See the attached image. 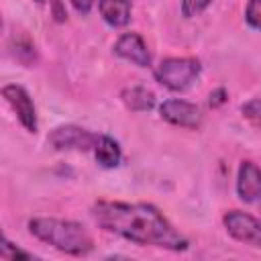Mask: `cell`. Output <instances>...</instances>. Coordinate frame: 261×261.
I'll return each instance as SVG.
<instances>
[{
  "label": "cell",
  "mask_w": 261,
  "mask_h": 261,
  "mask_svg": "<svg viewBox=\"0 0 261 261\" xmlns=\"http://www.w3.org/2000/svg\"><path fill=\"white\" fill-rule=\"evenodd\" d=\"M92 214L104 230L114 232L137 245H153L171 251H181L188 247L186 239L151 204H124L102 200L94 204Z\"/></svg>",
  "instance_id": "obj_1"
},
{
  "label": "cell",
  "mask_w": 261,
  "mask_h": 261,
  "mask_svg": "<svg viewBox=\"0 0 261 261\" xmlns=\"http://www.w3.org/2000/svg\"><path fill=\"white\" fill-rule=\"evenodd\" d=\"M31 234L39 241L69 253V255H84L92 249L90 232L73 220H59V218H33L29 222Z\"/></svg>",
  "instance_id": "obj_2"
},
{
  "label": "cell",
  "mask_w": 261,
  "mask_h": 261,
  "mask_svg": "<svg viewBox=\"0 0 261 261\" xmlns=\"http://www.w3.org/2000/svg\"><path fill=\"white\" fill-rule=\"evenodd\" d=\"M200 73V61L194 57H169L163 59L157 69H155V77L161 86L179 92L186 90Z\"/></svg>",
  "instance_id": "obj_3"
},
{
  "label": "cell",
  "mask_w": 261,
  "mask_h": 261,
  "mask_svg": "<svg viewBox=\"0 0 261 261\" xmlns=\"http://www.w3.org/2000/svg\"><path fill=\"white\" fill-rule=\"evenodd\" d=\"M98 139L100 137L96 133H90V130L75 126V124L57 126L47 137L49 145L57 151H90L96 147Z\"/></svg>",
  "instance_id": "obj_4"
},
{
  "label": "cell",
  "mask_w": 261,
  "mask_h": 261,
  "mask_svg": "<svg viewBox=\"0 0 261 261\" xmlns=\"http://www.w3.org/2000/svg\"><path fill=\"white\" fill-rule=\"evenodd\" d=\"M224 226L232 239L245 245L261 247V222L251 214H245L241 210H230L224 214Z\"/></svg>",
  "instance_id": "obj_5"
},
{
  "label": "cell",
  "mask_w": 261,
  "mask_h": 261,
  "mask_svg": "<svg viewBox=\"0 0 261 261\" xmlns=\"http://www.w3.org/2000/svg\"><path fill=\"white\" fill-rule=\"evenodd\" d=\"M2 98L10 104V108L16 112L20 124L29 130V133H37V112H35V104L31 100V96L27 94V90L22 86L16 84H8L2 88Z\"/></svg>",
  "instance_id": "obj_6"
},
{
  "label": "cell",
  "mask_w": 261,
  "mask_h": 261,
  "mask_svg": "<svg viewBox=\"0 0 261 261\" xmlns=\"http://www.w3.org/2000/svg\"><path fill=\"white\" fill-rule=\"evenodd\" d=\"M159 114L163 120L175 126H184V128H198L202 124L200 108L186 100H165L159 106Z\"/></svg>",
  "instance_id": "obj_7"
},
{
  "label": "cell",
  "mask_w": 261,
  "mask_h": 261,
  "mask_svg": "<svg viewBox=\"0 0 261 261\" xmlns=\"http://www.w3.org/2000/svg\"><path fill=\"white\" fill-rule=\"evenodd\" d=\"M114 53L128 59L130 63L139 67H149L151 65V53L139 33H124L116 43H114Z\"/></svg>",
  "instance_id": "obj_8"
},
{
  "label": "cell",
  "mask_w": 261,
  "mask_h": 261,
  "mask_svg": "<svg viewBox=\"0 0 261 261\" xmlns=\"http://www.w3.org/2000/svg\"><path fill=\"white\" fill-rule=\"evenodd\" d=\"M237 192L243 202H261V169L251 163L243 161L239 167V179H237Z\"/></svg>",
  "instance_id": "obj_9"
},
{
  "label": "cell",
  "mask_w": 261,
  "mask_h": 261,
  "mask_svg": "<svg viewBox=\"0 0 261 261\" xmlns=\"http://www.w3.org/2000/svg\"><path fill=\"white\" fill-rule=\"evenodd\" d=\"M98 10L110 27H124L130 20V0H100Z\"/></svg>",
  "instance_id": "obj_10"
},
{
  "label": "cell",
  "mask_w": 261,
  "mask_h": 261,
  "mask_svg": "<svg viewBox=\"0 0 261 261\" xmlns=\"http://www.w3.org/2000/svg\"><path fill=\"white\" fill-rule=\"evenodd\" d=\"M122 102L128 110H135V112H147L155 106V96L151 90L143 88V86H133V88H126L122 90Z\"/></svg>",
  "instance_id": "obj_11"
},
{
  "label": "cell",
  "mask_w": 261,
  "mask_h": 261,
  "mask_svg": "<svg viewBox=\"0 0 261 261\" xmlns=\"http://www.w3.org/2000/svg\"><path fill=\"white\" fill-rule=\"evenodd\" d=\"M94 155L102 167H116L120 163V147L114 139H110L106 135L98 139V143L94 147Z\"/></svg>",
  "instance_id": "obj_12"
},
{
  "label": "cell",
  "mask_w": 261,
  "mask_h": 261,
  "mask_svg": "<svg viewBox=\"0 0 261 261\" xmlns=\"http://www.w3.org/2000/svg\"><path fill=\"white\" fill-rule=\"evenodd\" d=\"M241 112L255 128L261 130V100H249L247 104H243Z\"/></svg>",
  "instance_id": "obj_13"
},
{
  "label": "cell",
  "mask_w": 261,
  "mask_h": 261,
  "mask_svg": "<svg viewBox=\"0 0 261 261\" xmlns=\"http://www.w3.org/2000/svg\"><path fill=\"white\" fill-rule=\"evenodd\" d=\"M245 18L253 29L261 31V0H249L247 2V10H245Z\"/></svg>",
  "instance_id": "obj_14"
},
{
  "label": "cell",
  "mask_w": 261,
  "mask_h": 261,
  "mask_svg": "<svg viewBox=\"0 0 261 261\" xmlns=\"http://www.w3.org/2000/svg\"><path fill=\"white\" fill-rule=\"evenodd\" d=\"M212 0H181V14L186 18H192L196 14H200Z\"/></svg>",
  "instance_id": "obj_15"
},
{
  "label": "cell",
  "mask_w": 261,
  "mask_h": 261,
  "mask_svg": "<svg viewBox=\"0 0 261 261\" xmlns=\"http://www.w3.org/2000/svg\"><path fill=\"white\" fill-rule=\"evenodd\" d=\"M0 255H2L4 259H16V257H20V259H29V253H24V251H20V249H14V245H12L10 241H4V243H2V251H0Z\"/></svg>",
  "instance_id": "obj_16"
},
{
  "label": "cell",
  "mask_w": 261,
  "mask_h": 261,
  "mask_svg": "<svg viewBox=\"0 0 261 261\" xmlns=\"http://www.w3.org/2000/svg\"><path fill=\"white\" fill-rule=\"evenodd\" d=\"M51 12H53L57 22H63L67 18V12H65V6L61 0H51Z\"/></svg>",
  "instance_id": "obj_17"
},
{
  "label": "cell",
  "mask_w": 261,
  "mask_h": 261,
  "mask_svg": "<svg viewBox=\"0 0 261 261\" xmlns=\"http://www.w3.org/2000/svg\"><path fill=\"white\" fill-rule=\"evenodd\" d=\"M226 102V90L224 88H218V90H214L212 94H210V106L212 108H218V106H222Z\"/></svg>",
  "instance_id": "obj_18"
},
{
  "label": "cell",
  "mask_w": 261,
  "mask_h": 261,
  "mask_svg": "<svg viewBox=\"0 0 261 261\" xmlns=\"http://www.w3.org/2000/svg\"><path fill=\"white\" fill-rule=\"evenodd\" d=\"M71 4L80 14H88L94 6V0H71Z\"/></svg>",
  "instance_id": "obj_19"
},
{
  "label": "cell",
  "mask_w": 261,
  "mask_h": 261,
  "mask_svg": "<svg viewBox=\"0 0 261 261\" xmlns=\"http://www.w3.org/2000/svg\"><path fill=\"white\" fill-rule=\"evenodd\" d=\"M35 2H37V4H43V2H45V0H35Z\"/></svg>",
  "instance_id": "obj_20"
}]
</instances>
